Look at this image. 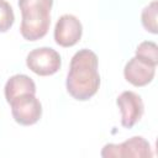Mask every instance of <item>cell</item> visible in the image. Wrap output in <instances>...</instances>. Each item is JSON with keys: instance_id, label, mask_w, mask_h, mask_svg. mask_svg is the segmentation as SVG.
Returning <instances> with one entry per match:
<instances>
[{"instance_id": "obj_1", "label": "cell", "mask_w": 158, "mask_h": 158, "mask_svg": "<svg viewBox=\"0 0 158 158\" xmlns=\"http://www.w3.org/2000/svg\"><path fill=\"white\" fill-rule=\"evenodd\" d=\"M65 86L68 93L79 101L89 100L96 94L100 86V75L98 57L93 51L83 48L73 56Z\"/></svg>"}, {"instance_id": "obj_2", "label": "cell", "mask_w": 158, "mask_h": 158, "mask_svg": "<svg viewBox=\"0 0 158 158\" xmlns=\"http://www.w3.org/2000/svg\"><path fill=\"white\" fill-rule=\"evenodd\" d=\"M53 0H19L22 21L20 32L27 41L44 37L51 25V9Z\"/></svg>"}, {"instance_id": "obj_3", "label": "cell", "mask_w": 158, "mask_h": 158, "mask_svg": "<svg viewBox=\"0 0 158 158\" xmlns=\"http://www.w3.org/2000/svg\"><path fill=\"white\" fill-rule=\"evenodd\" d=\"M153 156L152 148L148 141L141 136L131 137L130 139L115 144L107 143L101 151V157L104 158H122V157H138V158H151Z\"/></svg>"}, {"instance_id": "obj_4", "label": "cell", "mask_w": 158, "mask_h": 158, "mask_svg": "<svg viewBox=\"0 0 158 158\" xmlns=\"http://www.w3.org/2000/svg\"><path fill=\"white\" fill-rule=\"evenodd\" d=\"M59 53L49 47H41L31 51L27 54L26 64L35 74L41 77H48L57 73L60 68Z\"/></svg>"}, {"instance_id": "obj_5", "label": "cell", "mask_w": 158, "mask_h": 158, "mask_svg": "<svg viewBox=\"0 0 158 158\" xmlns=\"http://www.w3.org/2000/svg\"><path fill=\"white\" fill-rule=\"evenodd\" d=\"M10 105L14 120L22 126L35 125L42 116V105L35 94L26 93L19 95Z\"/></svg>"}, {"instance_id": "obj_6", "label": "cell", "mask_w": 158, "mask_h": 158, "mask_svg": "<svg viewBox=\"0 0 158 158\" xmlns=\"http://www.w3.org/2000/svg\"><path fill=\"white\" fill-rule=\"evenodd\" d=\"M83 35L81 22L70 14L62 15L54 27V41L62 47H72L77 44Z\"/></svg>"}, {"instance_id": "obj_7", "label": "cell", "mask_w": 158, "mask_h": 158, "mask_svg": "<svg viewBox=\"0 0 158 158\" xmlns=\"http://www.w3.org/2000/svg\"><path fill=\"white\" fill-rule=\"evenodd\" d=\"M116 104L121 110V125L126 128L133 127L142 117L144 106L141 96L133 91H123L118 95Z\"/></svg>"}, {"instance_id": "obj_8", "label": "cell", "mask_w": 158, "mask_h": 158, "mask_svg": "<svg viewBox=\"0 0 158 158\" xmlns=\"http://www.w3.org/2000/svg\"><path fill=\"white\" fill-rule=\"evenodd\" d=\"M156 74V67L141 60L137 57L131 58L123 69L125 79L135 86H144L149 84Z\"/></svg>"}, {"instance_id": "obj_9", "label": "cell", "mask_w": 158, "mask_h": 158, "mask_svg": "<svg viewBox=\"0 0 158 158\" xmlns=\"http://www.w3.org/2000/svg\"><path fill=\"white\" fill-rule=\"evenodd\" d=\"M26 93L36 94V84L30 77L25 74L12 75L5 84V98L9 104L19 95Z\"/></svg>"}, {"instance_id": "obj_10", "label": "cell", "mask_w": 158, "mask_h": 158, "mask_svg": "<svg viewBox=\"0 0 158 158\" xmlns=\"http://www.w3.org/2000/svg\"><path fill=\"white\" fill-rule=\"evenodd\" d=\"M137 58H139L141 60L152 64L154 67H157L158 64V46L156 42L152 41H144L142 43L138 44V47L136 48V56Z\"/></svg>"}, {"instance_id": "obj_11", "label": "cell", "mask_w": 158, "mask_h": 158, "mask_svg": "<svg viewBox=\"0 0 158 158\" xmlns=\"http://www.w3.org/2000/svg\"><path fill=\"white\" fill-rule=\"evenodd\" d=\"M157 11H158V1L153 0L151 4H148L143 10H142V15H141V21L143 27L156 35L158 32V27H157Z\"/></svg>"}, {"instance_id": "obj_12", "label": "cell", "mask_w": 158, "mask_h": 158, "mask_svg": "<svg viewBox=\"0 0 158 158\" xmlns=\"http://www.w3.org/2000/svg\"><path fill=\"white\" fill-rule=\"evenodd\" d=\"M15 15L6 0H0V32H6L14 25Z\"/></svg>"}]
</instances>
